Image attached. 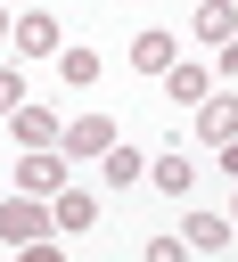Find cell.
I'll list each match as a JSON object with an SVG mask.
<instances>
[{
    "instance_id": "obj_1",
    "label": "cell",
    "mask_w": 238,
    "mask_h": 262,
    "mask_svg": "<svg viewBox=\"0 0 238 262\" xmlns=\"http://www.w3.org/2000/svg\"><path fill=\"white\" fill-rule=\"evenodd\" d=\"M115 139H123V123H115V115H74V123L57 131V156H66V164H82V156L98 164Z\"/></svg>"
},
{
    "instance_id": "obj_2",
    "label": "cell",
    "mask_w": 238,
    "mask_h": 262,
    "mask_svg": "<svg viewBox=\"0 0 238 262\" xmlns=\"http://www.w3.org/2000/svg\"><path fill=\"white\" fill-rule=\"evenodd\" d=\"M189 115H197V123H189V131H197V147H222V139H238V90H205Z\"/></svg>"
},
{
    "instance_id": "obj_3",
    "label": "cell",
    "mask_w": 238,
    "mask_h": 262,
    "mask_svg": "<svg viewBox=\"0 0 238 262\" xmlns=\"http://www.w3.org/2000/svg\"><path fill=\"white\" fill-rule=\"evenodd\" d=\"M8 41H16V57H57V49H66V33H57L49 8H25V16L8 25Z\"/></svg>"
},
{
    "instance_id": "obj_4",
    "label": "cell",
    "mask_w": 238,
    "mask_h": 262,
    "mask_svg": "<svg viewBox=\"0 0 238 262\" xmlns=\"http://www.w3.org/2000/svg\"><path fill=\"white\" fill-rule=\"evenodd\" d=\"M57 188H66V156H57V147L16 156V196H57Z\"/></svg>"
},
{
    "instance_id": "obj_5",
    "label": "cell",
    "mask_w": 238,
    "mask_h": 262,
    "mask_svg": "<svg viewBox=\"0 0 238 262\" xmlns=\"http://www.w3.org/2000/svg\"><path fill=\"white\" fill-rule=\"evenodd\" d=\"M49 229H57V237H90V229H98V196H90V188H57V196H49Z\"/></svg>"
},
{
    "instance_id": "obj_6",
    "label": "cell",
    "mask_w": 238,
    "mask_h": 262,
    "mask_svg": "<svg viewBox=\"0 0 238 262\" xmlns=\"http://www.w3.org/2000/svg\"><path fill=\"white\" fill-rule=\"evenodd\" d=\"M0 237H8V246L49 237V205H41V196H0Z\"/></svg>"
},
{
    "instance_id": "obj_7",
    "label": "cell",
    "mask_w": 238,
    "mask_h": 262,
    "mask_svg": "<svg viewBox=\"0 0 238 262\" xmlns=\"http://www.w3.org/2000/svg\"><path fill=\"white\" fill-rule=\"evenodd\" d=\"M57 131H66V123H57L49 106H33V98L8 115V139H16V156H33V147H57Z\"/></svg>"
},
{
    "instance_id": "obj_8",
    "label": "cell",
    "mask_w": 238,
    "mask_h": 262,
    "mask_svg": "<svg viewBox=\"0 0 238 262\" xmlns=\"http://www.w3.org/2000/svg\"><path fill=\"white\" fill-rule=\"evenodd\" d=\"M230 237H238V221H230V213H213V205H197V213L181 221V246H189V254H222Z\"/></svg>"
},
{
    "instance_id": "obj_9",
    "label": "cell",
    "mask_w": 238,
    "mask_h": 262,
    "mask_svg": "<svg viewBox=\"0 0 238 262\" xmlns=\"http://www.w3.org/2000/svg\"><path fill=\"white\" fill-rule=\"evenodd\" d=\"M98 74H107V66H98L90 41H66V49H57V82H66V90H90Z\"/></svg>"
},
{
    "instance_id": "obj_10",
    "label": "cell",
    "mask_w": 238,
    "mask_h": 262,
    "mask_svg": "<svg viewBox=\"0 0 238 262\" xmlns=\"http://www.w3.org/2000/svg\"><path fill=\"white\" fill-rule=\"evenodd\" d=\"M98 172H107V188H140V180H148V156H140L131 139H115V147L98 156Z\"/></svg>"
},
{
    "instance_id": "obj_11",
    "label": "cell",
    "mask_w": 238,
    "mask_h": 262,
    "mask_svg": "<svg viewBox=\"0 0 238 262\" xmlns=\"http://www.w3.org/2000/svg\"><path fill=\"white\" fill-rule=\"evenodd\" d=\"M148 180H156L164 196H189V188H197V164H189L181 147H164V156H148Z\"/></svg>"
},
{
    "instance_id": "obj_12",
    "label": "cell",
    "mask_w": 238,
    "mask_h": 262,
    "mask_svg": "<svg viewBox=\"0 0 238 262\" xmlns=\"http://www.w3.org/2000/svg\"><path fill=\"white\" fill-rule=\"evenodd\" d=\"M197 41H238V0H197Z\"/></svg>"
},
{
    "instance_id": "obj_13",
    "label": "cell",
    "mask_w": 238,
    "mask_h": 262,
    "mask_svg": "<svg viewBox=\"0 0 238 262\" xmlns=\"http://www.w3.org/2000/svg\"><path fill=\"white\" fill-rule=\"evenodd\" d=\"M131 66L164 82V66H172V33H156V25H140V33H131Z\"/></svg>"
},
{
    "instance_id": "obj_14",
    "label": "cell",
    "mask_w": 238,
    "mask_h": 262,
    "mask_svg": "<svg viewBox=\"0 0 238 262\" xmlns=\"http://www.w3.org/2000/svg\"><path fill=\"white\" fill-rule=\"evenodd\" d=\"M164 90H172V106H197V98L213 90V74H205V66H164Z\"/></svg>"
},
{
    "instance_id": "obj_15",
    "label": "cell",
    "mask_w": 238,
    "mask_h": 262,
    "mask_svg": "<svg viewBox=\"0 0 238 262\" xmlns=\"http://www.w3.org/2000/svg\"><path fill=\"white\" fill-rule=\"evenodd\" d=\"M25 106V66H0V115Z\"/></svg>"
},
{
    "instance_id": "obj_16",
    "label": "cell",
    "mask_w": 238,
    "mask_h": 262,
    "mask_svg": "<svg viewBox=\"0 0 238 262\" xmlns=\"http://www.w3.org/2000/svg\"><path fill=\"white\" fill-rule=\"evenodd\" d=\"M16 262H66V246L57 237H33V246H16Z\"/></svg>"
},
{
    "instance_id": "obj_17",
    "label": "cell",
    "mask_w": 238,
    "mask_h": 262,
    "mask_svg": "<svg viewBox=\"0 0 238 262\" xmlns=\"http://www.w3.org/2000/svg\"><path fill=\"white\" fill-rule=\"evenodd\" d=\"M148 262H189V246L181 237H148Z\"/></svg>"
},
{
    "instance_id": "obj_18",
    "label": "cell",
    "mask_w": 238,
    "mask_h": 262,
    "mask_svg": "<svg viewBox=\"0 0 238 262\" xmlns=\"http://www.w3.org/2000/svg\"><path fill=\"white\" fill-rule=\"evenodd\" d=\"M213 156H222V172H230V180H238V139H222V147H213Z\"/></svg>"
},
{
    "instance_id": "obj_19",
    "label": "cell",
    "mask_w": 238,
    "mask_h": 262,
    "mask_svg": "<svg viewBox=\"0 0 238 262\" xmlns=\"http://www.w3.org/2000/svg\"><path fill=\"white\" fill-rule=\"evenodd\" d=\"M213 74H238V41H222V66H213Z\"/></svg>"
},
{
    "instance_id": "obj_20",
    "label": "cell",
    "mask_w": 238,
    "mask_h": 262,
    "mask_svg": "<svg viewBox=\"0 0 238 262\" xmlns=\"http://www.w3.org/2000/svg\"><path fill=\"white\" fill-rule=\"evenodd\" d=\"M8 25H16V16H8V8H0V41H8Z\"/></svg>"
},
{
    "instance_id": "obj_21",
    "label": "cell",
    "mask_w": 238,
    "mask_h": 262,
    "mask_svg": "<svg viewBox=\"0 0 238 262\" xmlns=\"http://www.w3.org/2000/svg\"><path fill=\"white\" fill-rule=\"evenodd\" d=\"M230 221H238V196H230Z\"/></svg>"
}]
</instances>
